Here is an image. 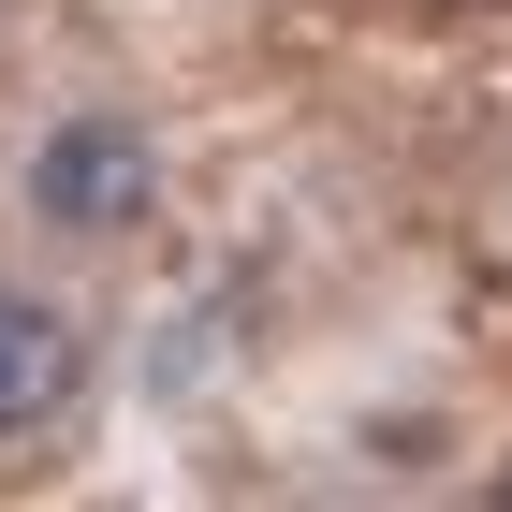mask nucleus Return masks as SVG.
Instances as JSON below:
<instances>
[{
  "instance_id": "1",
  "label": "nucleus",
  "mask_w": 512,
  "mask_h": 512,
  "mask_svg": "<svg viewBox=\"0 0 512 512\" xmlns=\"http://www.w3.org/2000/svg\"><path fill=\"white\" fill-rule=\"evenodd\" d=\"M147 205H161V147L118 103H74V118L30 147V220H59V235H132Z\"/></svg>"
},
{
  "instance_id": "2",
  "label": "nucleus",
  "mask_w": 512,
  "mask_h": 512,
  "mask_svg": "<svg viewBox=\"0 0 512 512\" xmlns=\"http://www.w3.org/2000/svg\"><path fill=\"white\" fill-rule=\"evenodd\" d=\"M59 395H74V308L0 278V439L59 425Z\"/></svg>"
},
{
  "instance_id": "3",
  "label": "nucleus",
  "mask_w": 512,
  "mask_h": 512,
  "mask_svg": "<svg viewBox=\"0 0 512 512\" xmlns=\"http://www.w3.org/2000/svg\"><path fill=\"white\" fill-rule=\"evenodd\" d=\"M498 498H512V469H498Z\"/></svg>"
}]
</instances>
